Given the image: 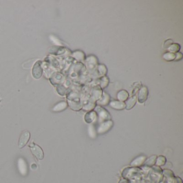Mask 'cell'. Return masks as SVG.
<instances>
[{
  "mask_svg": "<svg viewBox=\"0 0 183 183\" xmlns=\"http://www.w3.org/2000/svg\"><path fill=\"white\" fill-rule=\"evenodd\" d=\"M95 111L97 114V118L99 119V121L101 123L105 121L111 120V116L110 114L104 108L101 106H96L95 109Z\"/></svg>",
  "mask_w": 183,
  "mask_h": 183,
  "instance_id": "obj_1",
  "label": "cell"
},
{
  "mask_svg": "<svg viewBox=\"0 0 183 183\" xmlns=\"http://www.w3.org/2000/svg\"><path fill=\"white\" fill-rule=\"evenodd\" d=\"M113 122L111 120L102 122L96 129L97 133L98 134H104L111 130V128L113 126Z\"/></svg>",
  "mask_w": 183,
  "mask_h": 183,
  "instance_id": "obj_2",
  "label": "cell"
},
{
  "mask_svg": "<svg viewBox=\"0 0 183 183\" xmlns=\"http://www.w3.org/2000/svg\"><path fill=\"white\" fill-rule=\"evenodd\" d=\"M32 154L39 160H42L44 157V154L43 149L39 145L35 143H32L29 145Z\"/></svg>",
  "mask_w": 183,
  "mask_h": 183,
  "instance_id": "obj_3",
  "label": "cell"
},
{
  "mask_svg": "<svg viewBox=\"0 0 183 183\" xmlns=\"http://www.w3.org/2000/svg\"><path fill=\"white\" fill-rule=\"evenodd\" d=\"M31 134L28 131H25L21 134L18 141V148H23L28 143Z\"/></svg>",
  "mask_w": 183,
  "mask_h": 183,
  "instance_id": "obj_4",
  "label": "cell"
},
{
  "mask_svg": "<svg viewBox=\"0 0 183 183\" xmlns=\"http://www.w3.org/2000/svg\"><path fill=\"white\" fill-rule=\"evenodd\" d=\"M148 89L146 87H143L140 89L138 96V100L140 103H143L145 102L148 96Z\"/></svg>",
  "mask_w": 183,
  "mask_h": 183,
  "instance_id": "obj_5",
  "label": "cell"
},
{
  "mask_svg": "<svg viewBox=\"0 0 183 183\" xmlns=\"http://www.w3.org/2000/svg\"><path fill=\"white\" fill-rule=\"evenodd\" d=\"M85 61L89 70H94L98 66V59L94 55H90L85 59Z\"/></svg>",
  "mask_w": 183,
  "mask_h": 183,
  "instance_id": "obj_6",
  "label": "cell"
},
{
  "mask_svg": "<svg viewBox=\"0 0 183 183\" xmlns=\"http://www.w3.org/2000/svg\"><path fill=\"white\" fill-rule=\"evenodd\" d=\"M17 166L21 174L23 176H26L28 173V166L26 161L22 158H19L17 162Z\"/></svg>",
  "mask_w": 183,
  "mask_h": 183,
  "instance_id": "obj_7",
  "label": "cell"
},
{
  "mask_svg": "<svg viewBox=\"0 0 183 183\" xmlns=\"http://www.w3.org/2000/svg\"><path fill=\"white\" fill-rule=\"evenodd\" d=\"M92 97L90 98L92 101L96 102L101 98L103 95V91L99 86H97L92 89Z\"/></svg>",
  "mask_w": 183,
  "mask_h": 183,
  "instance_id": "obj_8",
  "label": "cell"
},
{
  "mask_svg": "<svg viewBox=\"0 0 183 183\" xmlns=\"http://www.w3.org/2000/svg\"><path fill=\"white\" fill-rule=\"evenodd\" d=\"M110 101L111 97L110 95L106 92H103V95L101 98L96 101V103L99 106H106L107 105L109 104Z\"/></svg>",
  "mask_w": 183,
  "mask_h": 183,
  "instance_id": "obj_9",
  "label": "cell"
},
{
  "mask_svg": "<svg viewBox=\"0 0 183 183\" xmlns=\"http://www.w3.org/2000/svg\"><path fill=\"white\" fill-rule=\"evenodd\" d=\"M97 119V116L95 111H91L85 114L84 120L88 123H94Z\"/></svg>",
  "mask_w": 183,
  "mask_h": 183,
  "instance_id": "obj_10",
  "label": "cell"
},
{
  "mask_svg": "<svg viewBox=\"0 0 183 183\" xmlns=\"http://www.w3.org/2000/svg\"><path fill=\"white\" fill-rule=\"evenodd\" d=\"M147 158L145 156H139L138 157L135 158L133 160V161L131 162V165L133 167H139L142 166V165L145 164V160Z\"/></svg>",
  "mask_w": 183,
  "mask_h": 183,
  "instance_id": "obj_11",
  "label": "cell"
},
{
  "mask_svg": "<svg viewBox=\"0 0 183 183\" xmlns=\"http://www.w3.org/2000/svg\"><path fill=\"white\" fill-rule=\"evenodd\" d=\"M109 105L111 108L116 110H123L126 107L125 102L119 101H111L109 103Z\"/></svg>",
  "mask_w": 183,
  "mask_h": 183,
  "instance_id": "obj_12",
  "label": "cell"
},
{
  "mask_svg": "<svg viewBox=\"0 0 183 183\" xmlns=\"http://www.w3.org/2000/svg\"><path fill=\"white\" fill-rule=\"evenodd\" d=\"M136 101H137L136 96H133L132 97H130L125 103L126 105L125 109L127 110H130L131 109H132L135 105Z\"/></svg>",
  "mask_w": 183,
  "mask_h": 183,
  "instance_id": "obj_13",
  "label": "cell"
},
{
  "mask_svg": "<svg viewBox=\"0 0 183 183\" xmlns=\"http://www.w3.org/2000/svg\"><path fill=\"white\" fill-rule=\"evenodd\" d=\"M117 98L119 101L123 102L126 101L129 98V94L126 90H121L118 92Z\"/></svg>",
  "mask_w": 183,
  "mask_h": 183,
  "instance_id": "obj_14",
  "label": "cell"
},
{
  "mask_svg": "<svg viewBox=\"0 0 183 183\" xmlns=\"http://www.w3.org/2000/svg\"><path fill=\"white\" fill-rule=\"evenodd\" d=\"M68 107V103L66 101H61L60 103H57L55 106L53 107V110L55 112H60L65 110L66 109L67 107Z\"/></svg>",
  "mask_w": 183,
  "mask_h": 183,
  "instance_id": "obj_15",
  "label": "cell"
},
{
  "mask_svg": "<svg viewBox=\"0 0 183 183\" xmlns=\"http://www.w3.org/2000/svg\"><path fill=\"white\" fill-rule=\"evenodd\" d=\"M73 56L75 59L78 60L79 61H85V53L81 51H77L74 52L73 54Z\"/></svg>",
  "mask_w": 183,
  "mask_h": 183,
  "instance_id": "obj_16",
  "label": "cell"
},
{
  "mask_svg": "<svg viewBox=\"0 0 183 183\" xmlns=\"http://www.w3.org/2000/svg\"><path fill=\"white\" fill-rule=\"evenodd\" d=\"M97 73L98 76L103 77V76H105L107 72L106 67L103 64H99L98 66H97Z\"/></svg>",
  "mask_w": 183,
  "mask_h": 183,
  "instance_id": "obj_17",
  "label": "cell"
},
{
  "mask_svg": "<svg viewBox=\"0 0 183 183\" xmlns=\"http://www.w3.org/2000/svg\"><path fill=\"white\" fill-rule=\"evenodd\" d=\"M96 106V103L94 101H92V100H89V101L85 104L83 105L82 109L84 111H91L94 110Z\"/></svg>",
  "mask_w": 183,
  "mask_h": 183,
  "instance_id": "obj_18",
  "label": "cell"
},
{
  "mask_svg": "<svg viewBox=\"0 0 183 183\" xmlns=\"http://www.w3.org/2000/svg\"><path fill=\"white\" fill-rule=\"evenodd\" d=\"M109 83V79L106 76H103L99 79V87L101 89L106 88Z\"/></svg>",
  "mask_w": 183,
  "mask_h": 183,
  "instance_id": "obj_19",
  "label": "cell"
},
{
  "mask_svg": "<svg viewBox=\"0 0 183 183\" xmlns=\"http://www.w3.org/2000/svg\"><path fill=\"white\" fill-rule=\"evenodd\" d=\"M180 49V45L177 43L171 44L169 48H167V50L170 51V52L172 53H176L177 52H179Z\"/></svg>",
  "mask_w": 183,
  "mask_h": 183,
  "instance_id": "obj_20",
  "label": "cell"
},
{
  "mask_svg": "<svg viewBox=\"0 0 183 183\" xmlns=\"http://www.w3.org/2000/svg\"><path fill=\"white\" fill-rule=\"evenodd\" d=\"M176 57L175 53H172L171 52H167L163 55V58L167 61H174Z\"/></svg>",
  "mask_w": 183,
  "mask_h": 183,
  "instance_id": "obj_21",
  "label": "cell"
},
{
  "mask_svg": "<svg viewBox=\"0 0 183 183\" xmlns=\"http://www.w3.org/2000/svg\"><path fill=\"white\" fill-rule=\"evenodd\" d=\"M157 156H152L150 157L148 159L146 160L145 162V164L147 167H152L156 163Z\"/></svg>",
  "mask_w": 183,
  "mask_h": 183,
  "instance_id": "obj_22",
  "label": "cell"
},
{
  "mask_svg": "<svg viewBox=\"0 0 183 183\" xmlns=\"http://www.w3.org/2000/svg\"><path fill=\"white\" fill-rule=\"evenodd\" d=\"M166 162H167L166 158L163 156H159L158 157H157L155 164H156V165H157L158 167H161L164 165Z\"/></svg>",
  "mask_w": 183,
  "mask_h": 183,
  "instance_id": "obj_23",
  "label": "cell"
},
{
  "mask_svg": "<svg viewBox=\"0 0 183 183\" xmlns=\"http://www.w3.org/2000/svg\"><path fill=\"white\" fill-rule=\"evenodd\" d=\"M88 132L89 136L92 139H95L97 134L96 129L93 125H90L89 127Z\"/></svg>",
  "mask_w": 183,
  "mask_h": 183,
  "instance_id": "obj_24",
  "label": "cell"
},
{
  "mask_svg": "<svg viewBox=\"0 0 183 183\" xmlns=\"http://www.w3.org/2000/svg\"><path fill=\"white\" fill-rule=\"evenodd\" d=\"M35 71H37V72H36V73L33 76L36 79H38V78H39L41 76V68H40V66H39L38 63H36V65H35L34 68H33V72H35Z\"/></svg>",
  "mask_w": 183,
  "mask_h": 183,
  "instance_id": "obj_25",
  "label": "cell"
},
{
  "mask_svg": "<svg viewBox=\"0 0 183 183\" xmlns=\"http://www.w3.org/2000/svg\"><path fill=\"white\" fill-rule=\"evenodd\" d=\"M175 55H176V57H175L174 61H179V60L182 59V58H183L182 53H181L180 52H177V53H175Z\"/></svg>",
  "mask_w": 183,
  "mask_h": 183,
  "instance_id": "obj_26",
  "label": "cell"
},
{
  "mask_svg": "<svg viewBox=\"0 0 183 183\" xmlns=\"http://www.w3.org/2000/svg\"><path fill=\"white\" fill-rule=\"evenodd\" d=\"M172 43V41L171 40H168L167 41H166V42L165 43V47L166 46H170L171 45V43Z\"/></svg>",
  "mask_w": 183,
  "mask_h": 183,
  "instance_id": "obj_27",
  "label": "cell"
}]
</instances>
